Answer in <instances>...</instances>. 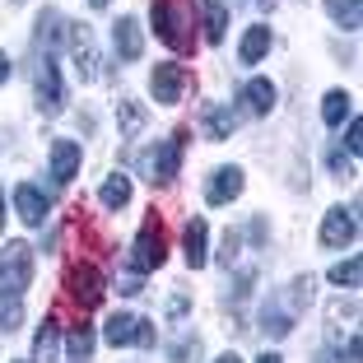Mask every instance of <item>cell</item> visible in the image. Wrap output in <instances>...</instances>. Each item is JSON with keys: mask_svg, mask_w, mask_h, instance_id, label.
Masks as SVG:
<instances>
[{"mask_svg": "<svg viewBox=\"0 0 363 363\" xmlns=\"http://www.w3.org/2000/svg\"><path fill=\"white\" fill-rule=\"evenodd\" d=\"M150 14H154V33H159L172 52H186V47H191V33H186L191 19H186V10H182L177 0H154Z\"/></svg>", "mask_w": 363, "mask_h": 363, "instance_id": "cell-1", "label": "cell"}, {"mask_svg": "<svg viewBox=\"0 0 363 363\" xmlns=\"http://www.w3.org/2000/svg\"><path fill=\"white\" fill-rule=\"evenodd\" d=\"M163 257H168L163 224H159V219H145V228H140L135 242H130V270H135V275H145V270H159Z\"/></svg>", "mask_w": 363, "mask_h": 363, "instance_id": "cell-2", "label": "cell"}, {"mask_svg": "<svg viewBox=\"0 0 363 363\" xmlns=\"http://www.w3.org/2000/svg\"><path fill=\"white\" fill-rule=\"evenodd\" d=\"M33 279V247L10 242L0 252V294H23Z\"/></svg>", "mask_w": 363, "mask_h": 363, "instance_id": "cell-3", "label": "cell"}, {"mask_svg": "<svg viewBox=\"0 0 363 363\" xmlns=\"http://www.w3.org/2000/svg\"><path fill=\"white\" fill-rule=\"evenodd\" d=\"M103 340L117 345V350H121V345H145V350H150L159 335H154V326H150L145 317H135V312H117V317H107Z\"/></svg>", "mask_w": 363, "mask_h": 363, "instance_id": "cell-4", "label": "cell"}, {"mask_svg": "<svg viewBox=\"0 0 363 363\" xmlns=\"http://www.w3.org/2000/svg\"><path fill=\"white\" fill-rule=\"evenodd\" d=\"M182 145H186V135H172V140H159V145H154V150L145 154V177H150L154 186H163V182L177 177Z\"/></svg>", "mask_w": 363, "mask_h": 363, "instance_id": "cell-5", "label": "cell"}, {"mask_svg": "<svg viewBox=\"0 0 363 363\" xmlns=\"http://www.w3.org/2000/svg\"><path fill=\"white\" fill-rule=\"evenodd\" d=\"M33 84H38V107H43L47 117H56V112L65 107V89H61V75H56V61H52V56H43V61H38Z\"/></svg>", "mask_w": 363, "mask_h": 363, "instance_id": "cell-6", "label": "cell"}, {"mask_svg": "<svg viewBox=\"0 0 363 363\" xmlns=\"http://www.w3.org/2000/svg\"><path fill=\"white\" fill-rule=\"evenodd\" d=\"M65 38H70V56H75L79 79H84V84H94V79H98V52H94V38H89V28H84V23H75Z\"/></svg>", "mask_w": 363, "mask_h": 363, "instance_id": "cell-7", "label": "cell"}, {"mask_svg": "<svg viewBox=\"0 0 363 363\" xmlns=\"http://www.w3.org/2000/svg\"><path fill=\"white\" fill-rule=\"evenodd\" d=\"M103 294H107V289H103V275H98L94 266H75V270H70V298H75L84 312L98 308V303H103Z\"/></svg>", "mask_w": 363, "mask_h": 363, "instance_id": "cell-8", "label": "cell"}, {"mask_svg": "<svg viewBox=\"0 0 363 363\" xmlns=\"http://www.w3.org/2000/svg\"><path fill=\"white\" fill-rule=\"evenodd\" d=\"M359 238V219H354V210H326V219H321V242L326 247H345Z\"/></svg>", "mask_w": 363, "mask_h": 363, "instance_id": "cell-9", "label": "cell"}, {"mask_svg": "<svg viewBox=\"0 0 363 363\" xmlns=\"http://www.w3.org/2000/svg\"><path fill=\"white\" fill-rule=\"evenodd\" d=\"M14 205H19V219L28 228H43L47 224V196L33 186V182H19L14 186Z\"/></svg>", "mask_w": 363, "mask_h": 363, "instance_id": "cell-10", "label": "cell"}, {"mask_svg": "<svg viewBox=\"0 0 363 363\" xmlns=\"http://www.w3.org/2000/svg\"><path fill=\"white\" fill-rule=\"evenodd\" d=\"M182 252H186V266L191 270H201L210 261V228H205V219H191V224L182 228Z\"/></svg>", "mask_w": 363, "mask_h": 363, "instance_id": "cell-11", "label": "cell"}, {"mask_svg": "<svg viewBox=\"0 0 363 363\" xmlns=\"http://www.w3.org/2000/svg\"><path fill=\"white\" fill-rule=\"evenodd\" d=\"M150 89H154V98H159L163 107H168V103H177V98H182V89H186V75H182V65H154Z\"/></svg>", "mask_w": 363, "mask_h": 363, "instance_id": "cell-12", "label": "cell"}, {"mask_svg": "<svg viewBox=\"0 0 363 363\" xmlns=\"http://www.w3.org/2000/svg\"><path fill=\"white\" fill-rule=\"evenodd\" d=\"M112 47H117L121 61H140V52H145L140 23H135V19H117V23H112Z\"/></svg>", "mask_w": 363, "mask_h": 363, "instance_id": "cell-13", "label": "cell"}, {"mask_svg": "<svg viewBox=\"0 0 363 363\" xmlns=\"http://www.w3.org/2000/svg\"><path fill=\"white\" fill-rule=\"evenodd\" d=\"M238 191H242V172H238V168H219L210 177V186H205V201H210V205H228Z\"/></svg>", "mask_w": 363, "mask_h": 363, "instance_id": "cell-14", "label": "cell"}, {"mask_svg": "<svg viewBox=\"0 0 363 363\" xmlns=\"http://www.w3.org/2000/svg\"><path fill=\"white\" fill-rule=\"evenodd\" d=\"M201 126H205V135L219 145V140H228L233 135V126H238V117L228 112V107H219V103H205L201 107Z\"/></svg>", "mask_w": 363, "mask_h": 363, "instance_id": "cell-15", "label": "cell"}, {"mask_svg": "<svg viewBox=\"0 0 363 363\" xmlns=\"http://www.w3.org/2000/svg\"><path fill=\"white\" fill-rule=\"evenodd\" d=\"M275 84H270V79H247L242 84V103H247V112H252V117H266L270 107H275Z\"/></svg>", "mask_w": 363, "mask_h": 363, "instance_id": "cell-16", "label": "cell"}, {"mask_svg": "<svg viewBox=\"0 0 363 363\" xmlns=\"http://www.w3.org/2000/svg\"><path fill=\"white\" fill-rule=\"evenodd\" d=\"M75 168H79V145L75 140H56L52 145V177L65 186V182L75 177Z\"/></svg>", "mask_w": 363, "mask_h": 363, "instance_id": "cell-17", "label": "cell"}, {"mask_svg": "<svg viewBox=\"0 0 363 363\" xmlns=\"http://www.w3.org/2000/svg\"><path fill=\"white\" fill-rule=\"evenodd\" d=\"M261 331H266L270 340H284V335L294 331V312L279 308V303H266V308H261Z\"/></svg>", "mask_w": 363, "mask_h": 363, "instance_id": "cell-18", "label": "cell"}, {"mask_svg": "<svg viewBox=\"0 0 363 363\" xmlns=\"http://www.w3.org/2000/svg\"><path fill=\"white\" fill-rule=\"evenodd\" d=\"M56 340H61V321L43 317V331H38V340H33V363H52L56 359Z\"/></svg>", "mask_w": 363, "mask_h": 363, "instance_id": "cell-19", "label": "cell"}, {"mask_svg": "<svg viewBox=\"0 0 363 363\" xmlns=\"http://www.w3.org/2000/svg\"><path fill=\"white\" fill-rule=\"evenodd\" d=\"M38 43L47 47V56H52L56 47L65 43V19H61L56 10H43V14H38Z\"/></svg>", "mask_w": 363, "mask_h": 363, "instance_id": "cell-20", "label": "cell"}, {"mask_svg": "<svg viewBox=\"0 0 363 363\" xmlns=\"http://www.w3.org/2000/svg\"><path fill=\"white\" fill-rule=\"evenodd\" d=\"M266 52H270V28H266V23H252V28H247V38H242V52H238V56H242V65H257Z\"/></svg>", "mask_w": 363, "mask_h": 363, "instance_id": "cell-21", "label": "cell"}, {"mask_svg": "<svg viewBox=\"0 0 363 363\" xmlns=\"http://www.w3.org/2000/svg\"><path fill=\"white\" fill-rule=\"evenodd\" d=\"M201 19H205V43H224L228 10L219 5V0H205V5H201Z\"/></svg>", "mask_w": 363, "mask_h": 363, "instance_id": "cell-22", "label": "cell"}, {"mask_svg": "<svg viewBox=\"0 0 363 363\" xmlns=\"http://www.w3.org/2000/svg\"><path fill=\"white\" fill-rule=\"evenodd\" d=\"M65 354H70V363H89V354H94V326H70Z\"/></svg>", "mask_w": 363, "mask_h": 363, "instance_id": "cell-23", "label": "cell"}, {"mask_svg": "<svg viewBox=\"0 0 363 363\" xmlns=\"http://www.w3.org/2000/svg\"><path fill=\"white\" fill-rule=\"evenodd\" d=\"M350 103H354V98L345 94V89H331L326 103H321V121H326V126H340V121L350 117Z\"/></svg>", "mask_w": 363, "mask_h": 363, "instance_id": "cell-24", "label": "cell"}, {"mask_svg": "<svg viewBox=\"0 0 363 363\" xmlns=\"http://www.w3.org/2000/svg\"><path fill=\"white\" fill-rule=\"evenodd\" d=\"M126 201H130V177H121V172H117V177H107L103 182V205H107V210H121Z\"/></svg>", "mask_w": 363, "mask_h": 363, "instance_id": "cell-25", "label": "cell"}, {"mask_svg": "<svg viewBox=\"0 0 363 363\" xmlns=\"http://www.w3.org/2000/svg\"><path fill=\"white\" fill-rule=\"evenodd\" d=\"M19 321H23L19 294H0V331H19Z\"/></svg>", "mask_w": 363, "mask_h": 363, "instance_id": "cell-26", "label": "cell"}, {"mask_svg": "<svg viewBox=\"0 0 363 363\" xmlns=\"http://www.w3.org/2000/svg\"><path fill=\"white\" fill-rule=\"evenodd\" d=\"M326 10L340 28H359V0H326Z\"/></svg>", "mask_w": 363, "mask_h": 363, "instance_id": "cell-27", "label": "cell"}, {"mask_svg": "<svg viewBox=\"0 0 363 363\" xmlns=\"http://www.w3.org/2000/svg\"><path fill=\"white\" fill-rule=\"evenodd\" d=\"M117 126H121V135H135V130L145 126V112H140L135 103H121L117 107Z\"/></svg>", "mask_w": 363, "mask_h": 363, "instance_id": "cell-28", "label": "cell"}, {"mask_svg": "<svg viewBox=\"0 0 363 363\" xmlns=\"http://www.w3.org/2000/svg\"><path fill=\"white\" fill-rule=\"evenodd\" d=\"M289 289H294V294H289V312H303L312 303V275H298Z\"/></svg>", "mask_w": 363, "mask_h": 363, "instance_id": "cell-29", "label": "cell"}, {"mask_svg": "<svg viewBox=\"0 0 363 363\" xmlns=\"http://www.w3.org/2000/svg\"><path fill=\"white\" fill-rule=\"evenodd\" d=\"M331 284L359 289V257H350V261H340V266H331Z\"/></svg>", "mask_w": 363, "mask_h": 363, "instance_id": "cell-30", "label": "cell"}, {"mask_svg": "<svg viewBox=\"0 0 363 363\" xmlns=\"http://www.w3.org/2000/svg\"><path fill=\"white\" fill-rule=\"evenodd\" d=\"M238 252H242V233H233V228H228V233H224V247H219V266H233Z\"/></svg>", "mask_w": 363, "mask_h": 363, "instance_id": "cell-31", "label": "cell"}, {"mask_svg": "<svg viewBox=\"0 0 363 363\" xmlns=\"http://www.w3.org/2000/svg\"><path fill=\"white\" fill-rule=\"evenodd\" d=\"M172 359H177V363H201V340H196V335H186V340L172 350Z\"/></svg>", "mask_w": 363, "mask_h": 363, "instance_id": "cell-32", "label": "cell"}, {"mask_svg": "<svg viewBox=\"0 0 363 363\" xmlns=\"http://www.w3.org/2000/svg\"><path fill=\"white\" fill-rule=\"evenodd\" d=\"M345 145H350V154H359V150H363V121H359V117L350 121V135H345Z\"/></svg>", "mask_w": 363, "mask_h": 363, "instance_id": "cell-33", "label": "cell"}, {"mask_svg": "<svg viewBox=\"0 0 363 363\" xmlns=\"http://www.w3.org/2000/svg\"><path fill=\"white\" fill-rule=\"evenodd\" d=\"M331 172H340V177H354V159H345L340 150L331 154Z\"/></svg>", "mask_w": 363, "mask_h": 363, "instance_id": "cell-34", "label": "cell"}, {"mask_svg": "<svg viewBox=\"0 0 363 363\" xmlns=\"http://www.w3.org/2000/svg\"><path fill=\"white\" fill-rule=\"evenodd\" d=\"M5 79H10V56L0 52V84H5Z\"/></svg>", "mask_w": 363, "mask_h": 363, "instance_id": "cell-35", "label": "cell"}, {"mask_svg": "<svg viewBox=\"0 0 363 363\" xmlns=\"http://www.w3.org/2000/svg\"><path fill=\"white\" fill-rule=\"evenodd\" d=\"M214 363H242V359H238V354H219V359H214Z\"/></svg>", "mask_w": 363, "mask_h": 363, "instance_id": "cell-36", "label": "cell"}, {"mask_svg": "<svg viewBox=\"0 0 363 363\" xmlns=\"http://www.w3.org/2000/svg\"><path fill=\"white\" fill-rule=\"evenodd\" d=\"M257 363H284V359H279V354H261Z\"/></svg>", "mask_w": 363, "mask_h": 363, "instance_id": "cell-37", "label": "cell"}, {"mask_svg": "<svg viewBox=\"0 0 363 363\" xmlns=\"http://www.w3.org/2000/svg\"><path fill=\"white\" fill-rule=\"evenodd\" d=\"M0 228H5V196H0Z\"/></svg>", "mask_w": 363, "mask_h": 363, "instance_id": "cell-38", "label": "cell"}, {"mask_svg": "<svg viewBox=\"0 0 363 363\" xmlns=\"http://www.w3.org/2000/svg\"><path fill=\"white\" fill-rule=\"evenodd\" d=\"M89 5H94V10H103V5H107V0H89Z\"/></svg>", "mask_w": 363, "mask_h": 363, "instance_id": "cell-39", "label": "cell"}, {"mask_svg": "<svg viewBox=\"0 0 363 363\" xmlns=\"http://www.w3.org/2000/svg\"><path fill=\"white\" fill-rule=\"evenodd\" d=\"M317 363H335V359H326V354H321V359H317Z\"/></svg>", "mask_w": 363, "mask_h": 363, "instance_id": "cell-40", "label": "cell"}, {"mask_svg": "<svg viewBox=\"0 0 363 363\" xmlns=\"http://www.w3.org/2000/svg\"><path fill=\"white\" fill-rule=\"evenodd\" d=\"M257 5H275V0H257Z\"/></svg>", "mask_w": 363, "mask_h": 363, "instance_id": "cell-41", "label": "cell"}]
</instances>
